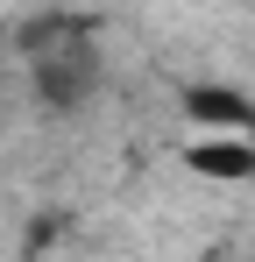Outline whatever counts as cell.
Returning a JSON list of instances; mask_svg holds the SVG:
<instances>
[{"label":"cell","mask_w":255,"mask_h":262,"mask_svg":"<svg viewBox=\"0 0 255 262\" xmlns=\"http://www.w3.org/2000/svg\"><path fill=\"white\" fill-rule=\"evenodd\" d=\"M184 114L199 128H227V135H248L255 128V99L234 85H184Z\"/></svg>","instance_id":"cell-1"},{"label":"cell","mask_w":255,"mask_h":262,"mask_svg":"<svg viewBox=\"0 0 255 262\" xmlns=\"http://www.w3.org/2000/svg\"><path fill=\"white\" fill-rule=\"evenodd\" d=\"M192 170L213 184H248L255 177V142H199L192 149Z\"/></svg>","instance_id":"cell-2"}]
</instances>
